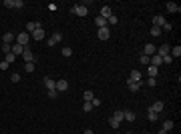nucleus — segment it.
<instances>
[{
	"mask_svg": "<svg viewBox=\"0 0 181 134\" xmlns=\"http://www.w3.org/2000/svg\"><path fill=\"white\" fill-rule=\"evenodd\" d=\"M71 14H79V16H87L89 8L83 6V4H77V6H71Z\"/></svg>",
	"mask_w": 181,
	"mask_h": 134,
	"instance_id": "f257e3e1",
	"label": "nucleus"
},
{
	"mask_svg": "<svg viewBox=\"0 0 181 134\" xmlns=\"http://www.w3.org/2000/svg\"><path fill=\"white\" fill-rule=\"evenodd\" d=\"M22 58H24L26 62H32V64L36 62V54H32V50L28 48V44L24 46V52H22Z\"/></svg>",
	"mask_w": 181,
	"mask_h": 134,
	"instance_id": "f03ea898",
	"label": "nucleus"
},
{
	"mask_svg": "<svg viewBox=\"0 0 181 134\" xmlns=\"http://www.w3.org/2000/svg\"><path fill=\"white\" fill-rule=\"evenodd\" d=\"M28 40H30V34L28 32H20L18 36H16V44H20V46H26Z\"/></svg>",
	"mask_w": 181,
	"mask_h": 134,
	"instance_id": "7ed1b4c3",
	"label": "nucleus"
},
{
	"mask_svg": "<svg viewBox=\"0 0 181 134\" xmlns=\"http://www.w3.org/2000/svg\"><path fill=\"white\" fill-rule=\"evenodd\" d=\"M109 26H105V28H99V30H97V38H99V40H109Z\"/></svg>",
	"mask_w": 181,
	"mask_h": 134,
	"instance_id": "20e7f679",
	"label": "nucleus"
},
{
	"mask_svg": "<svg viewBox=\"0 0 181 134\" xmlns=\"http://www.w3.org/2000/svg\"><path fill=\"white\" fill-rule=\"evenodd\" d=\"M38 28H42V22H26V30H24V32L32 34L34 30H38Z\"/></svg>",
	"mask_w": 181,
	"mask_h": 134,
	"instance_id": "39448f33",
	"label": "nucleus"
},
{
	"mask_svg": "<svg viewBox=\"0 0 181 134\" xmlns=\"http://www.w3.org/2000/svg\"><path fill=\"white\" fill-rule=\"evenodd\" d=\"M54 90H56V92H67V90H68V82L67 80H56Z\"/></svg>",
	"mask_w": 181,
	"mask_h": 134,
	"instance_id": "423d86ee",
	"label": "nucleus"
},
{
	"mask_svg": "<svg viewBox=\"0 0 181 134\" xmlns=\"http://www.w3.org/2000/svg\"><path fill=\"white\" fill-rule=\"evenodd\" d=\"M12 42H16L14 32H4V36H2V44H12Z\"/></svg>",
	"mask_w": 181,
	"mask_h": 134,
	"instance_id": "0eeeda50",
	"label": "nucleus"
},
{
	"mask_svg": "<svg viewBox=\"0 0 181 134\" xmlns=\"http://www.w3.org/2000/svg\"><path fill=\"white\" fill-rule=\"evenodd\" d=\"M62 40V34L60 32H54L50 38H48V46H54V44H59V42Z\"/></svg>",
	"mask_w": 181,
	"mask_h": 134,
	"instance_id": "6e6552de",
	"label": "nucleus"
},
{
	"mask_svg": "<svg viewBox=\"0 0 181 134\" xmlns=\"http://www.w3.org/2000/svg\"><path fill=\"white\" fill-rule=\"evenodd\" d=\"M123 118L129 120V122H135V120H137V114H135L133 110H123Z\"/></svg>",
	"mask_w": 181,
	"mask_h": 134,
	"instance_id": "1a4fd4ad",
	"label": "nucleus"
},
{
	"mask_svg": "<svg viewBox=\"0 0 181 134\" xmlns=\"http://www.w3.org/2000/svg\"><path fill=\"white\" fill-rule=\"evenodd\" d=\"M139 80H143V78H141V72H139V70H131L127 82H139Z\"/></svg>",
	"mask_w": 181,
	"mask_h": 134,
	"instance_id": "9d476101",
	"label": "nucleus"
},
{
	"mask_svg": "<svg viewBox=\"0 0 181 134\" xmlns=\"http://www.w3.org/2000/svg\"><path fill=\"white\" fill-rule=\"evenodd\" d=\"M127 84H129V90H131V92H137L141 86H145V82H143V80H139V82H127Z\"/></svg>",
	"mask_w": 181,
	"mask_h": 134,
	"instance_id": "9b49d317",
	"label": "nucleus"
},
{
	"mask_svg": "<svg viewBox=\"0 0 181 134\" xmlns=\"http://www.w3.org/2000/svg\"><path fill=\"white\" fill-rule=\"evenodd\" d=\"M30 38H32V40H42V38H44V30H42V28L34 30V32L30 34Z\"/></svg>",
	"mask_w": 181,
	"mask_h": 134,
	"instance_id": "f8f14e48",
	"label": "nucleus"
},
{
	"mask_svg": "<svg viewBox=\"0 0 181 134\" xmlns=\"http://www.w3.org/2000/svg\"><path fill=\"white\" fill-rule=\"evenodd\" d=\"M111 14H113L111 6H103V8H101V14H99V16H101V18H105V20H107V18L111 16Z\"/></svg>",
	"mask_w": 181,
	"mask_h": 134,
	"instance_id": "ddd939ff",
	"label": "nucleus"
},
{
	"mask_svg": "<svg viewBox=\"0 0 181 134\" xmlns=\"http://www.w3.org/2000/svg\"><path fill=\"white\" fill-rule=\"evenodd\" d=\"M165 24V18L161 16V14H157V16H153V26H157V28H161Z\"/></svg>",
	"mask_w": 181,
	"mask_h": 134,
	"instance_id": "4468645a",
	"label": "nucleus"
},
{
	"mask_svg": "<svg viewBox=\"0 0 181 134\" xmlns=\"http://www.w3.org/2000/svg\"><path fill=\"white\" fill-rule=\"evenodd\" d=\"M155 52H157V48H155L153 44H145V50H143V54H145V56H153Z\"/></svg>",
	"mask_w": 181,
	"mask_h": 134,
	"instance_id": "2eb2a0df",
	"label": "nucleus"
},
{
	"mask_svg": "<svg viewBox=\"0 0 181 134\" xmlns=\"http://www.w3.org/2000/svg\"><path fill=\"white\" fill-rule=\"evenodd\" d=\"M169 56H171V58H179V56H181V46H179V44L169 50Z\"/></svg>",
	"mask_w": 181,
	"mask_h": 134,
	"instance_id": "dca6fc26",
	"label": "nucleus"
},
{
	"mask_svg": "<svg viewBox=\"0 0 181 134\" xmlns=\"http://www.w3.org/2000/svg\"><path fill=\"white\" fill-rule=\"evenodd\" d=\"M169 50H171V46H169V44H161V48L157 50V52H159V56H167Z\"/></svg>",
	"mask_w": 181,
	"mask_h": 134,
	"instance_id": "f3484780",
	"label": "nucleus"
},
{
	"mask_svg": "<svg viewBox=\"0 0 181 134\" xmlns=\"http://www.w3.org/2000/svg\"><path fill=\"white\" fill-rule=\"evenodd\" d=\"M147 74H149V78H155V76L159 74V68H155V66L149 64V66H147Z\"/></svg>",
	"mask_w": 181,
	"mask_h": 134,
	"instance_id": "a211bd4d",
	"label": "nucleus"
},
{
	"mask_svg": "<svg viewBox=\"0 0 181 134\" xmlns=\"http://www.w3.org/2000/svg\"><path fill=\"white\" fill-rule=\"evenodd\" d=\"M44 86L48 88V90H54V86H56V80H53V78H44Z\"/></svg>",
	"mask_w": 181,
	"mask_h": 134,
	"instance_id": "6ab92c4d",
	"label": "nucleus"
},
{
	"mask_svg": "<svg viewBox=\"0 0 181 134\" xmlns=\"http://www.w3.org/2000/svg\"><path fill=\"white\" fill-rule=\"evenodd\" d=\"M95 24H97V28H105V26H109L107 20H105V18H101V16H97V18H95Z\"/></svg>",
	"mask_w": 181,
	"mask_h": 134,
	"instance_id": "aec40b11",
	"label": "nucleus"
},
{
	"mask_svg": "<svg viewBox=\"0 0 181 134\" xmlns=\"http://www.w3.org/2000/svg\"><path fill=\"white\" fill-rule=\"evenodd\" d=\"M165 6H167V10L169 12H179L181 8L177 6V4H175V2H167V4H165Z\"/></svg>",
	"mask_w": 181,
	"mask_h": 134,
	"instance_id": "412c9836",
	"label": "nucleus"
},
{
	"mask_svg": "<svg viewBox=\"0 0 181 134\" xmlns=\"http://www.w3.org/2000/svg\"><path fill=\"white\" fill-rule=\"evenodd\" d=\"M149 110H153L155 114H159L161 110H163V102H155V104H153L151 108H149Z\"/></svg>",
	"mask_w": 181,
	"mask_h": 134,
	"instance_id": "4be33fe9",
	"label": "nucleus"
},
{
	"mask_svg": "<svg viewBox=\"0 0 181 134\" xmlns=\"http://www.w3.org/2000/svg\"><path fill=\"white\" fill-rule=\"evenodd\" d=\"M22 52H24V46H20V44L14 42L12 44V54H22Z\"/></svg>",
	"mask_w": 181,
	"mask_h": 134,
	"instance_id": "5701e85b",
	"label": "nucleus"
},
{
	"mask_svg": "<svg viewBox=\"0 0 181 134\" xmlns=\"http://www.w3.org/2000/svg\"><path fill=\"white\" fill-rule=\"evenodd\" d=\"M60 54H62L65 58H68V56H73V48H71V46H65V48H62V52H60Z\"/></svg>",
	"mask_w": 181,
	"mask_h": 134,
	"instance_id": "b1692460",
	"label": "nucleus"
},
{
	"mask_svg": "<svg viewBox=\"0 0 181 134\" xmlns=\"http://www.w3.org/2000/svg\"><path fill=\"white\" fill-rule=\"evenodd\" d=\"M83 98H85V102H91V100H93V98H95V94L91 92V90H87V92L83 94Z\"/></svg>",
	"mask_w": 181,
	"mask_h": 134,
	"instance_id": "393cba45",
	"label": "nucleus"
},
{
	"mask_svg": "<svg viewBox=\"0 0 181 134\" xmlns=\"http://www.w3.org/2000/svg\"><path fill=\"white\" fill-rule=\"evenodd\" d=\"M171 128H173V120H165L163 122V130H165V132H169Z\"/></svg>",
	"mask_w": 181,
	"mask_h": 134,
	"instance_id": "a878e982",
	"label": "nucleus"
},
{
	"mask_svg": "<svg viewBox=\"0 0 181 134\" xmlns=\"http://www.w3.org/2000/svg\"><path fill=\"white\" fill-rule=\"evenodd\" d=\"M4 60H6L8 64H12V62L16 60V54H12V52H10V54H6V56H4Z\"/></svg>",
	"mask_w": 181,
	"mask_h": 134,
	"instance_id": "bb28decb",
	"label": "nucleus"
},
{
	"mask_svg": "<svg viewBox=\"0 0 181 134\" xmlns=\"http://www.w3.org/2000/svg\"><path fill=\"white\" fill-rule=\"evenodd\" d=\"M147 118H149V120H151V122H155V120H157V118H159V114H155L153 110H149V112H147Z\"/></svg>",
	"mask_w": 181,
	"mask_h": 134,
	"instance_id": "cd10ccee",
	"label": "nucleus"
},
{
	"mask_svg": "<svg viewBox=\"0 0 181 134\" xmlns=\"http://www.w3.org/2000/svg\"><path fill=\"white\" fill-rule=\"evenodd\" d=\"M117 22H119V18H117L115 14H111V16H109V18H107V24H113V26H115Z\"/></svg>",
	"mask_w": 181,
	"mask_h": 134,
	"instance_id": "c85d7f7f",
	"label": "nucleus"
},
{
	"mask_svg": "<svg viewBox=\"0 0 181 134\" xmlns=\"http://www.w3.org/2000/svg\"><path fill=\"white\" fill-rule=\"evenodd\" d=\"M2 52L10 54V52H12V44H2Z\"/></svg>",
	"mask_w": 181,
	"mask_h": 134,
	"instance_id": "c756f323",
	"label": "nucleus"
},
{
	"mask_svg": "<svg viewBox=\"0 0 181 134\" xmlns=\"http://www.w3.org/2000/svg\"><path fill=\"white\" fill-rule=\"evenodd\" d=\"M139 62H141V64H145V66H149V56L141 54V56H139Z\"/></svg>",
	"mask_w": 181,
	"mask_h": 134,
	"instance_id": "7c9ffc66",
	"label": "nucleus"
},
{
	"mask_svg": "<svg viewBox=\"0 0 181 134\" xmlns=\"http://www.w3.org/2000/svg\"><path fill=\"white\" fill-rule=\"evenodd\" d=\"M113 118H115V120H119V122H121V120H125V118H123V110H117V112L113 114Z\"/></svg>",
	"mask_w": 181,
	"mask_h": 134,
	"instance_id": "2f4dec72",
	"label": "nucleus"
},
{
	"mask_svg": "<svg viewBox=\"0 0 181 134\" xmlns=\"http://www.w3.org/2000/svg\"><path fill=\"white\" fill-rule=\"evenodd\" d=\"M109 124H111V128L115 130V128H119V124H121V122H119V120H115V118H109Z\"/></svg>",
	"mask_w": 181,
	"mask_h": 134,
	"instance_id": "473e14b6",
	"label": "nucleus"
},
{
	"mask_svg": "<svg viewBox=\"0 0 181 134\" xmlns=\"http://www.w3.org/2000/svg\"><path fill=\"white\" fill-rule=\"evenodd\" d=\"M91 110H93V104L91 102H85L83 104V112H91Z\"/></svg>",
	"mask_w": 181,
	"mask_h": 134,
	"instance_id": "72a5a7b5",
	"label": "nucleus"
},
{
	"mask_svg": "<svg viewBox=\"0 0 181 134\" xmlns=\"http://www.w3.org/2000/svg\"><path fill=\"white\" fill-rule=\"evenodd\" d=\"M161 60H163V64H171V62H173V58H171V56H161Z\"/></svg>",
	"mask_w": 181,
	"mask_h": 134,
	"instance_id": "f704fd0d",
	"label": "nucleus"
},
{
	"mask_svg": "<svg viewBox=\"0 0 181 134\" xmlns=\"http://www.w3.org/2000/svg\"><path fill=\"white\" fill-rule=\"evenodd\" d=\"M159 34H161V28H157V26L151 28V36H159Z\"/></svg>",
	"mask_w": 181,
	"mask_h": 134,
	"instance_id": "c9c22d12",
	"label": "nucleus"
},
{
	"mask_svg": "<svg viewBox=\"0 0 181 134\" xmlns=\"http://www.w3.org/2000/svg\"><path fill=\"white\" fill-rule=\"evenodd\" d=\"M163 30H165V32H171V30H173V26H171V24H169V22H165V24H163Z\"/></svg>",
	"mask_w": 181,
	"mask_h": 134,
	"instance_id": "e433bc0d",
	"label": "nucleus"
},
{
	"mask_svg": "<svg viewBox=\"0 0 181 134\" xmlns=\"http://www.w3.org/2000/svg\"><path fill=\"white\" fill-rule=\"evenodd\" d=\"M24 70H26V72H32V70H34V64H32V62H26V66H24Z\"/></svg>",
	"mask_w": 181,
	"mask_h": 134,
	"instance_id": "4c0bfd02",
	"label": "nucleus"
},
{
	"mask_svg": "<svg viewBox=\"0 0 181 134\" xmlns=\"http://www.w3.org/2000/svg\"><path fill=\"white\" fill-rule=\"evenodd\" d=\"M91 104H93V108H95V106L99 108V106H101V100H99V98H97V96H95L93 100H91Z\"/></svg>",
	"mask_w": 181,
	"mask_h": 134,
	"instance_id": "58836bf2",
	"label": "nucleus"
},
{
	"mask_svg": "<svg viewBox=\"0 0 181 134\" xmlns=\"http://www.w3.org/2000/svg\"><path fill=\"white\" fill-rule=\"evenodd\" d=\"M24 6V0H14V8H22Z\"/></svg>",
	"mask_w": 181,
	"mask_h": 134,
	"instance_id": "ea45409f",
	"label": "nucleus"
},
{
	"mask_svg": "<svg viewBox=\"0 0 181 134\" xmlns=\"http://www.w3.org/2000/svg\"><path fill=\"white\" fill-rule=\"evenodd\" d=\"M4 6L6 8H14V0H4Z\"/></svg>",
	"mask_w": 181,
	"mask_h": 134,
	"instance_id": "a19ab883",
	"label": "nucleus"
},
{
	"mask_svg": "<svg viewBox=\"0 0 181 134\" xmlns=\"http://www.w3.org/2000/svg\"><path fill=\"white\" fill-rule=\"evenodd\" d=\"M10 80H12V82H20V74H16V72H14L12 76H10Z\"/></svg>",
	"mask_w": 181,
	"mask_h": 134,
	"instance_id": "79ce46f5",
	"label": "nucleus"
},
{
	"mask_svg": "<svg viewBox=\"0 0 181 134\" xmlns=\"http://www.w3.org/2000/svg\"><path fill=\"white\" fill-rule=\"evenodd\" d=\"M8 66H10V64H8L6 60H2V62H0V70H6Z\"/></svg>",
	"mask_w": 181,
	"mask_h": 134,
	"instance_id": "37998d69",
	"label": "nucleus"
},
{
	"mask_svg": "<svg viewBox=\"0 0 181 134\" xmlns=\"http://www.w3.org/2000/svg\"><path fill=\"white\" fill-rule=\"evenodd\" d=\"M48 96H50V98H56L59 92H56V90H48Z\"/></svg>",
	"mask_w": 181,
	"mask_h": 134,
	"instance_id": "c03bdc74",
	"label": "nucleus"
},
{
	"mask_svg": "<svg viewBox=\"0 0 181 134\" xmlns=\"http://www.w3.org/2000/svg\"><path fill=\"white\" fill-rule=\"evenodd\" d=\"M155 84H157V80H155V78H149V80H147V86H155Z\"/></svg>",
	"mask_w": 181,
	"mask_h": 134,
	"instance_id": "a18cd8bd",
	"label": "nucleus"
},
{
	"mask_svg": "<svg viewBox=\"0 0 181 134\" xmlns=\"http://www.w3.org/2000/svg\"><path fill=\"white\" fill-rule=\"evenodd\" d=\"M83 134H95V132H93V130H91V128H87V130H85V132H83Z\"/></svg>",
	"mask_w": 181,
	"mask_h": 134,
	"instance_id": "49530a36",
	"label": "nucleus"
},
{
	"mask_svg": "<svg viewBox=\"0 0 181 134\" xmlns=\"http://www.w3.org/2000/svg\"><path fill=\"white\" fill-rule=\"evenodd\" d=\"M159 134H167V132H165V130H163V128H161V130H159Z\"/></svg>",
	"mask_w": 181,
	"mask_h": 134,
	"instance_id": "de8ad7c7",
	"label": "nucleus"
},
{
	"mask_svg": "<svg viewBox=\"0 0 181 134\" xmlns=\"http://www.w3.org/2000/svg\"><path fill=\"white\" fill-rule=\"evenodd\" d=\"M125 134H131V132H125Z\"/></svg>",
	"mask_w": 181,
	"mask_h": 134,
	"instance_id": "09e8293b",
	"label": "nucleus"
}]
</instances>
